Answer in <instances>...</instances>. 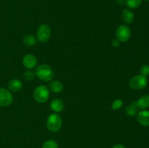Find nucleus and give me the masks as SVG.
<instances>
[{
	"instance_id": "f257e3e1",
	"label": "nucleus",
	"mask_w": 149,
	"mask_h": 148,
	"mask_svg": "<svg viewBox=\"0 0 149 148\" xmlns=\"http://www.w3.org/2000/svg\"><path fill=\"white\" fill-rule=\"evenodd\" d=\"M35 75L43 81H49L54 76L52 68L46 64H42L36 68Z\"/></svg>"
},
{
	"instance_id": "f03ea898",
	"label": "nucleus",
	"mask_w": 149,
	"mask_h": 148,
	"mask_svg": "<svg viewBox=\"0 0 149 148\" xmlns=\"http://www.w3.org/2000/svg\"><path fill=\"white\" fill-rule=\"evenodd\" d=\"M62 123V118L60 115L58 113H52L47 120V126L50 131L57 132L61 129Z\"/></svg>"
},
{
	"instance_id": "7ed1b4c3",
	"label": "nucleus",
	"mask_w": 149,
	"mask_h": 148,
	"mask_svg": "<svg viewBox=\"0 0 149 148\" xmlns=\"http://www.w3.org/2000/svg\"><path fill=\"white\" fill-rule=\"evenodd\" d=\"M34 100L39 103H44L48 100L49 97V91L45 85H41L36 87L33 91Z\"/></svg>"
},
{
	"instance_id": "20e7f679",
	"label": "nucleus",
	"mask_w": 149,
	"mask_h": 148,
	"mask_svg": "<svg viewBox=\"0 0 149 148\" xmlns=\"http://www.w3.org/2000/svg\"><path fill=\"white\" fill-rule=\"evenodd\" d=\"M148 83L146 77L142 75H138L130 80L129 86L132 89H143L148 86Z\"/></svg>"
},
{
	"instance_id": "39448f33",
	"label": "nucleus",
	"mask_w": 149,
	"mask_h": 148,
	"mask_svg": "<svg viewBox=\"0 0 149 148\" xmlns=\"http://www.w3.org/2000/svg\"><path fill=\"white\" fill-rule=\"evenodd\" d=\"M37 40L40 42H47L51 36V29L48 25L43 24L39 26L36 32Z\"/></svg>"
},
{
	"instance_id": "423d86ee",
	"label": "nucleus",
	"mask_w": 149,
	"mask_h": 148,
	"mask_svg": "<svg viewBox=\"0 0 149 148\" xmlns=\"http://www.w3.org/2000/svg\"><path fill=\"white\" fill-rule=\"evenodd\" d=\"M116 36L120 42L127 41L131 37L130 29L125 25H121L116 29Z\"/></svg>"
},
{
	"instance_id": "0eeeda50",
	"label": "nucleus",
	"mask_w": 149,
	"mask_h": 148,
	"mask_svg": "<svg viewBox=\"0 0 149 148\" xmlns=\"http://www.w3.org/2000/svg\"><path fill=\"white\" fill-rule=\"evenodd\" d=\"M13 95L9 90L0 88V107H7L13 102Z\"/></svg>"
},
{
	"instance_id": "6e6552de",
	"label": "nucleus",
	"mask_w": 149,
	"mask_h": 148,
	"mask_svg": "<svg viewBox=\"0 0 149 148\" xmlns=\"http://www.w3.org/2000/svg\"><path fill=\"white\" fill-rule=\"evenodd\" d=\"M23 64L27 69L31 70L35 68L37 64V59L36 57L31 54L25 55L23 59Z\"/></svg>"
},
{
	"instance_id": "1a4fd4ad",
	"label": "nucleus",
	"mask_w": 149,
	"mask_h": 148,
	"mask_svg": "<svg viewBox=\"0 0 149 148\" xmlns=\"http://www.w3.org/2000/svg\"><path fill=\"white\" fill-rule=\"evenodd\" d=\"M138 121L141 126H149V111L143 110L140 111L137 115Z\"/></svg>"
},
{
	"instance_id": "9d476101",
	"label": "nucleus",
	"mask_w": 149,
	"mask_h": 148,
	"mask_svg": "<svg viewBox=\"0 0 149 148\" xmlns=\"http://www.w3.org/2000/svg\"><path fill=\"white\" fill-rule=\"evenodd\" d=\"M22 87H23V84H22L21 81L17 78L10 80L8 83L9 90L13 92H17V91H20Z\"/></svg>"
},
{
	"instance_id": "9b49d317",
	"label": "nucleus",
	"mask_w": 149,
	"mask_h": 148,
	"mask_svg": "<svg viewBox=\"0 0 149 148\" xmlns=\"http://www.w3.org/2000/svg\"><path fill=\"white\" fill-rule=\"evenodd\" d=\"M121 17H122V20H123V22H125V23L130 24L134 20V14L129 9H125L122 12Z\"/></svg>"
},
{
	"instance_id": "f8f14e48",
	"label": "nucleus",
	"mask_w": 149,
	"mask_h": 148,
	"mask_svg": "<svg viewBox=\"0 0 149 148\" xmlns=\"http://www.w3.org/2000/svg\"><path fill=\"white\" fill-rule=\"evenodd\" d=\"M137 107L140 109H146L149 107V95L145 94L140 97L138 101L135 102Z\"/></svg>"
},
{
	"instance_id": "ddd939ff",
	"label": "nucleus",
	"mask_w": 149,
	"mask_h": 148,
	"mask_svg": "<svg viewBox=\"0 0 149 148\" xmlns=\"http://www.w3.org/2000/svg\"><path fill=\"white\" fill-rule=\"evenodd\" d=\"M50 107L53 111L56 113H61L64 107L63 102L60 99H54L50 103Z\"/></svg>"
},
{
	"instance_id": "4468645a",
	"label": "nucleus",
	"mask_w": 149,
	"mask_h": 148,
	"mask_svg": "<svg viewBox=\"0 0 149 148\" xmlns=\"http://www.w3.org/2000/svg\"><path fill=\"white\" fill-rule=\"evenodd\" d=\"M49 89L54 93H60L63 89V86L62 83L57 80L51 81L49 84Z\"/></svg>"
},
{
	"instance_id": "2eb2a0df",
	"label": "nucleus",
	"mask_w": 149,
	"mask_h": 148,
	"mask_svg": "<svg viewBox=\"0 0 149 148\" xmlns=\"http://www.w3.org/2000/svg\"><path fill=\"white\" fill-rule=\"evenodd\" d=\"M125 113H127V115L131 116V117H134V116L138 115V107H137L135 102H133L131 104H130L129 105L127 106L126 108H125Z\"/></svg>"
},
{
	"instance_id": "dca6fc26",
	"label": "nucleus",
	"mask_w": 149,
	"mask_h": 148,
	"mask_svg": "<svg viewBox=\"0 0 149 148\" xmlns=\"http://www.w3.org/2000/svg\"><path fill=\"white\" fill-rule=\"evenodd\" d=\"M23 41L26 46H33L36 45L37 42V39L31 34H27L23 37Z\"/></svg>"
},
{
	"instance_id": "f3484780",
	"label": "nucleus",
	"mask_w": 149,
	"mask_h": 148,
	"mask_svg": "<svg viewBox=\"0 0 149 148\" xmlns=\"http://www.w3.org/2000/svg\"><path fill=\"white\" fill-rule=\"evenodd\" d=\"M143 0H125L126 5L130 9H136L141 5Z\"/></svg>"
},
{
	"instance_id": "a211bd4d",
	"label": "nucleus",
	"mask_w": 149,
	"mask_h": 148,
	"mask_svg": "<svg viewBox=\"0 0 149 148\" xmlns=\"http://www.w3.org/2000/svg\"><path fill=\"white\" fill-rule=\"evenodd\" d=\"M42 148H58V144L55 140H47L44 143Z\"/></svg>"
},
{
	"instance_id": "6ab92c4d",
	"label": "nucleus",
	"mask_w": 149,
	"mask_h": 148,
	"mask_svg": "<svg viewBox=\"0 0 149 148\" xmlns=\"http://www.w3.org/2000/svg\"><path fill=\"white\" fill-rule=\"evenodd\" d=\"M123 106V101L121 100H116L112 102L111 107L113 110H118Z\"/></svg>"
},
{
	"instance_id": "aec40b11",
	"label": "nucleus",
	"mask_w": 149,
	"mask_h": 148,
	"mask_svg": "<svg viewBox=\"0 0 149 148\" xmlns=\"http://www.w3.org/2000/svg\"><path fill=\"white\" fill-rule=\"evenodd\" d=\"M34 77H35V73L32 72V71H26V72H25L24 74H23V78H24V79L26 80V81H32V80H33Z\"/></svg>"
},
{
	"instance_id": "412c9836",
	"label": "nucleus",
	"mask_w": 149,
	"mask_h": 148,
	"mask_svg": "<svg viewBox=\"0 0 149 148\" xmlns=\"http://www.w3.org/2000/svg\"><path fill=\"white\" fill-rule=\"evenodd\" d=\"M140 73L141 75H144V76L147 77L149 75V65H143L141 66V69H140Z\"/></svg>"
},
{
	"instance_id": "4be33fe9",
	"label": "nucleus",
	"mask_w": 149,
	"mask_h": 148,
	"mask_svg": "<svg viewBox=\"0 0 149 148\" xmlns=\"http://www.w3.org/2000/svg\"><path fill=\"white\" fill-rule=\"evenodd\" d=\"M111 45L113 47H118V46H119V45H120V41H119L117 39H114L112 40Z\"/></svg>"
},
{
	"instance_id": "5701e85b",
	"label": "nucleus",
	"mask_w": 149,
	"mask_h": 148,
	"mask_svg": "<svg viewBox=\"0 0 149 148\" xmlns=\"http://www.w3.org/2000/svg\"><path fill=\"white\" fill-rule=\"evenodd\" d=\"M116 4H118V5H123L125 3V0H116Z\"/></svg>"
},
{
	"instance_id": "b1692460",
	"label": "nucleus",
	"mask_w": 149,
	"mask_h": 148,
	"mask_svg": "<svg viewBox=\"0 0 149 148\" xmlns=\"http://www.w3.org/2000/svg\"><path fill=\"white\" fill-rule=\"evenodd\" d=\"M113 148H125V147L123 145H121V144H118V145H114L113 147Z\"/></svg>"
},
{
	"instance_id": "393cba45",
	"label": "nucleus",
	"mask_w": 149,
	"mask_h": 148,
	"mask_svg": "<svg viewBox=\"0 0 149 148\" xmlns=\"http://www.w3.org/2000/svg\"><path fill=\"white\" fill-rule=\"evenodd\" d=\"M146 1H149V0H146Z\"/></svg>"
}]
</instances>
